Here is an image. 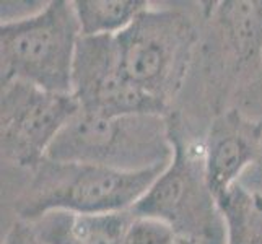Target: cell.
Returning <instances> with one entry per match:
<instances>
[{"mask_svg":"<svg viewBox=\"0 0 262 244\" xmlns=\"http://www.w3.org/2000/svg\"><path fill=\"white\" fill-rule=\"evenodd\" d=\"M82 38L74 2L52 0L39 13L0 23V81H25L72 95V70Z\"/></svg>","mask_w":262,"mask_h":244,"instance_id":"3","label":"cell"},{"mask_svg":"<svg viewBox=\"0 0 262 244\" xmlns=\"http://www.w3.org/2000/svg\"><path fill=\"white\" fill-rule=\"evenodd\" d=\"M171 130V163L130 212L165 223L178 238L191 244H225L227 227L207 183L204 145L187 140L173 124Z\"/></svg>","mask_w":262,"mask_h":244,"instance_id":"4","label":"cell"},{"mask_svg":"<svg viewBox=\"0 0 262 244\" xmlns=\"http://www.w3.org/2000/svg\"><path fill=\"white\" fill-rule=\"evenodd\" d=\"M225 227V244H262V194L239 183L219 198Z\"/></svg>","mask_w":262,"mask_h":244,"instance_id":"11","label":"cell"},{"mask_svg":"<svg viewBox=\"0 0 262 244\" xmlns=\"http://www.w3.org/2000/svg\"><path fill=\"white\" fill-rule=\"evenodd\" d=\"M114 41L125 75L168 107L183 88L194 57L195 23L178 8L148 5Z\"/></svg>","mask_w":262,"mask_h":244,"instance_id":"5","label":"cell"},{"mask_svg":"<svg viewBox=\"0 0 262 244\" xmlns=\"http://www.w3.org/2000/svg\"><path fill=\"white\" fill-rule=\"evenodd\" d=\"M72 96L82 111L107 117L166 116L168 109L125 75L114 36H82L78 39L72 70Z\"/></svg>","mask_w":262,"mask_h":244,"instance_id":"7","label":"cell"},{"mask_svg":"<svg viewBox=\"0 0 262 244\" xmlns=\"http://www.w3.org/2000/svg\"><path fill=\"white\" fill-rule=\"evenodd\" d=\"M132 221L130 210L116 213L52 210L28 221V228L39 244H122Z\"/></svg>","mask_w":262,"mask_h":244,"instance_id":"9","label":"cell"},{"mask_svg":"<svg viewBox=\"0 0 262 244\" xmlns=\"http://www.w3.org/2000/svg\"><path fill=\"white\" fill-rule=\"evenodd\" d=\"M210 8V20L220 31L223 48L239 65H249L262 54V2H220Z\"/></svg>","mask_w":262,"mask_h":244,"instance_id":"10","label":"cell"},{"mask_svg":"<svg viewBox=\"0 0 262 244\" xmlns=\"http://www.w3.org/2000/svg\"><path fill=\"white\" fill-rule=\"evenodd\" d=\"M48 2H2L0 4V20L2 23H10V21H18L23 18L33 16L39 13Z\"/></svg>","mask_w":262,"mask_h":244,"instance_id":"14","label":"cell"},{"mask_svg":"<svg viewBox=\"0 0 262 244\" xmlns=\"http://www.w3.org/2000/svg\"><path fill=\"white\" fill-rule=\"evenodd\" d=\"M82 36H116L150 5L145 0H72Z\"/></svg>","mask_w":262,"mask_h":244,"instance_id":"12","label":"cell"},{"mask_svg":"<svg viewBox=\"0 0 262 244\" xmlns=\"http://www.w3.org/2000/svg\"><path fill=\"white\" fill-rule=\"evenodd\" d=\"M262 124L248 119L236 109L220 114L213 121L204 143L207 183L216 202L238 184L239 176L257 157Z\"/></svg>","mask_w":262,"mask_h":244,"instance_id":"8","label":"cell"},{"mask_svg":"<svg viewBox=\"0 0 262 244\" xmlns=\"http://www.w3.org/2000/svg\"><path fill=\"white\" fill-rule=\"evenodd\" d=\"M46 158L119 171L168 166L173 130L163 114L98 116L78 109L52 142Z\"/></svg>","mask_w":262,"mask_h":244,"instance_id":"2","label":"cell"},{"mask_svg":"<svg viewBox=\"0 0 262 244\" xmlns=\"http://www.w3.org/2000/svg\"><path fill=\"white\" fill-rule=\"evenodd\" d=\"M176 236L169 227L158 220L134 216L122 244H166Z\"/></svg>","mask_w":262,"mask_h":244,"instance_id":"13","label":"cell"},{"mask_svg":"<svg viewBox=\"0 0 262 244\" xmlns=\"http://www.w3.org/2000/svg\"><path fill=\"white\" fill-rule=\"evenodd\" d=\"M78 109L72 95L52 93L25 81L2 83V157L18 168H36Z\"/></svg>","mask_w":262,"mask_h":244,"instance_id":"6","label":"cell"},{"mask_svg":"<svg viewBox=\"0 0 262 244\" xmlns=\"http://www.w3.org/2000/svg\"><path fill=\"white\" fill-rule=\"evenodd\" d=\"M166 166L119 171L86 163L44 158L16 198V212L28 223L52 210L116 213L130 210L148 192Z\"/></svg>","mask_w":262,"mask_h":244,"instance_id":"1","label":"cell"}]
</instances>
